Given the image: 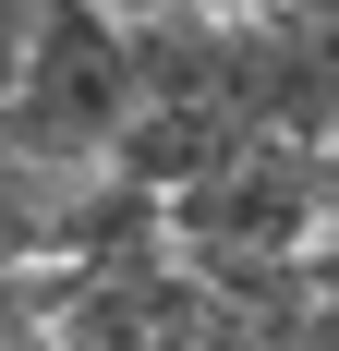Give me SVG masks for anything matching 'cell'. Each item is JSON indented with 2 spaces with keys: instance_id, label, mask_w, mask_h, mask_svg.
<instances>
[{
  "instance_id": "6da1fadb",
  "label": "cell",
  "mask_w": 339,
  "mask_h": 351,
  "mask_svg": "<svg viewBox=\"0 0 339 351\" xmlns=\"http://www.w3.org/2000/svg\"><path fill=\"white\" fill-rule=\"evenodd\" d=\"M134 109V61H121V12L109 0H25V73L0 109L12 158H97Z\"/></svg>"
},
{
  "instance_id": "7a4b0ae2",
  "label": "cell",
  "mask_w": 339,
  "mask_h": 351,
  "mask_svg": "<svg viewBox=\"0 0 339 351\" xmlns=\"http://www.w3.org/2000/svg\"><path fill=\"white\" fill-rule=\"evenodd\" d=\"M12 73H25V0H0V109H12Z\"/></svg>"
},
{
  "instance_id": "3957f363",
  "label": "cell",
  "mask_w": 339,
  "mask_h": 351,
  "mask_svg": "<svg viewBox=\"0 0 339 351\" xmlns=\"http://www.w3.org/2000/svg\"><path fill=\"white\" fill-rule=\"evenodd\" d=\"M0 351H61V339H49V315H0Z\"/></svg>"
}]
</instances>
